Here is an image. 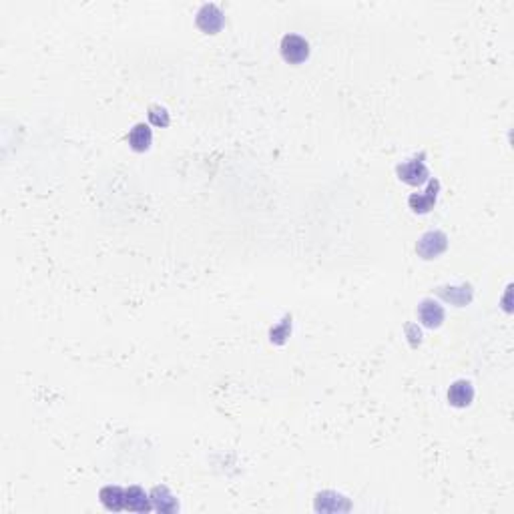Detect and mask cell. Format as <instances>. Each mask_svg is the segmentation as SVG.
I'll use <instances>...</instances> for the list:
<instances>
[{"instance_id":"10","label":"cell","mask_w":514,"mask_h":514,"mask_svg":"<svg viewBox=\"0 0 514 514\" xmlns=\"http://www.w3.org/2000/svg\"><path fill=\"white\" fill-rule=\"evenodd\" d=\"M474 400V388L468 380H456L450 386L448 390V402L454 408H466Z\"/></svg>"},{"instance_id":"14","label":"cell","mask_w":514,"mask_h":514,"mask_svg":"<svg viewBox=\"0 0 514 514\" xmlns=\"http://www.w3.org/2000/svg\"><path fill=\"white\" fill-rule=\"evenodd\" d=\"M149 123H151V125H155V127H169L171 117H169V112H167L165 107L153 105V107L149 109Z\"/></svg>"},{"instance_id":"3","label":"cell","mask_w":514,"mask_h":514,"mask_svg":"<svg viewBox=\"0 0 514 514\" xmlns=\"http://www.w3.org/2000/svg\"><path fill=\"white\" fill-rule=\"evenodd\" d=\"M424 155H420V159H410L406 161V163H402L396 167V175L400 181L404 183H408V185H412V187H416V185H422V183H426L428 181V169H426V165H424Z\"/></svg>"},{"instance_id":"5","label":"cell","mask_w":514,"mask_h":514,"mask_svg":"<svg viewBox=\"0 0 514 514\" xmlns=\"http://www.w3.org/2000/svg\"><path fill=\"white\" fill-rule=\"evenodd\" d=\"M438 191H440V181H438V179H432V181L428 183V189H426V191L414 193V195L408 197V205H410V209H412L414 213H420V215L430 213L434 209V205H436Z\"/></svg>"},{"instance_id":"15","label":"cell","mask_w":514,"mask_h":514,"mask_svg":"<svg viewBox=\"0 0 514 514\" xmlns=\"http://www.w3.org/2000/svg\"><path fill=\"white\" fill-rule=\"evenodd\" d=\"M289 334H291V316H286L284 321H281V325L273 328L270 332V339H272V344H284L289 337Z\"/></svg>"},{"instance_id":"9","label":"cell","mask_w":514,"mask_h":514,"mask_svg":"<svg viewBox=\"0 0 514 514\" xmlns=\"http://www.w3.org/2000/svg\"><path fill=\"white\" fill-rule=\"evenodd\" d=\"M149 498H151V504H153V508L157 513L171 514L179 511V502H177V498L171 494V490L167 486H155L151 490Z\"/></svg>"},{"instance_id":"2","label":"cell","mask_w":514,"mask_h":514,"mask_svg":"<svg viewBox=\"0 0 514 514\" xmlns=\"http://www.w3.org/2000/svg\"><path fill=\"white\" fill-rule=\"evenodd\" d=\"M281 57L289 64H300L309 57V43L300 34H286L281 38Z\"/></svg>"},{"instance_id":"1","label":"cell","mask_w":514,"mask_h":514,"mask_svg":"<svg viewBox=\"0 0 514 514\" xmlns=\"http://www.w3.org/2000/svg\"><path fill=\"white\" fill-rule=\"evenodd\" d=\"M448 249V237L442 231H428L416 243V254L422 259H436Z\"/></svg>"},{"instance_id":"6","label":"cell","mask_w":514,"mask_h":514,"mask_svg":"<svg viewBox=\"0 0 514 514\" xmlns=\"http://www.w3.org/2000/svg\"><path fill=\"white\" fill-rule=\"evenodd\" d=\"M444 318H446L444 307L438 304V302H434V300H422L420 305H418V320L422 321V325H426L430 330L440 328Z\"/></svg>"},{"instance_id":"4","label":"cell","mask_w":514,"mask_h":514,"mask_svg":"<svg viewBox=\"0 0 514 514\" xmlns=\"http://www.w3.org/2000/svg\"><path fill=\"white\" fill-rule=\"evenodd\" d=\"M223 13L215 6V4H203L199 8V13L195 16V24L199 31H203L205 34H217V32L223 29Z\"/></svg>"},{"instance_id":"11","label":"cell","mask_w":514,"mask_h":514,"mask_svg":"<svg viewBox=\"0 0 514 514\" xmlns=\"http://www.w3.org/2000/svg\"><path fill=\"white\" fill-rule=\"evenodd\" d=\"M125 508L133 511V513H149L153 508V504L141 486H128L125 490Z\"/></svg>"},{"instance_id":"16","label":"cell","mask_w":514,"mask_h":514,"mask_svg":"<svg viewBox=\"0 0 514 514\" xmlns=\"http://www.w3.org/2000/svg\"><path fill=\"white\" fill-rule=\"evenodd\" d=\"M406 334L410 336V344H412L414 348H416L418 344L422 342V334H420V330H418L416 325H412V323H410V325H406Z\"/></svg>"},{"instance_id":"7","label":"cell","mask_w":514,"mask_h":514,"mask_svg":"<svg viewBox=\"0 0 514 514\" xmlns=\"http://www.w3.org/2000/svg\"><path fill=\"white\" fill-rule=\"evenodd\" d=\"M436 293L444 300V302H450L452 305H456V307H464L472 302V298H474V289L470 284H462V286H458V288H454V286H442V288L436 289Z\"/></svg>"},{"instance_id":"8","label":"cell","mask_w":514,"mask_h":514,"mask_svg":"<svg viewBox=\"0 0 514 514\" xmlns=\"http://www.w3.org/2000/svg\"><path fill=\"white\" fill-rule=\"evenodd\" d=\"M316 511L318 513H346V511H350V502H348V498L337 494V492L325 490V492H320L316 497Z\"/></svg>"},{"instance_id":"12","label":"cell","mask_w":514,"mask_h":514,"mask_svg":"<svg viewBox=\"0 0 514 514\" xmlns=\"http://www.w3.org/2000/svg\"><path fill=\"white\" fill-rule=\"evenodd\" d=\"M151 143H153V131L149 128V125L137 123L135 127L131 128V133H128V145H131L133 151L143 153V151H147L151 147Z\"/></svg>"},{"instance_id":"13","label":"cell","mask_w":514,"mask_h":514,"mask_svg":"<svg viewBox=\"0 0 514 514\" xmlns=\"http://www.w3.org/2000/svg\"><path fill=\"white\" fill-rule=\"evenodd\" d=\"M98 498H101V502H103V506L107 511L119 513V511L125 508V490L121 486H105V488H101Z\"/></svg>"}]
</instances>
